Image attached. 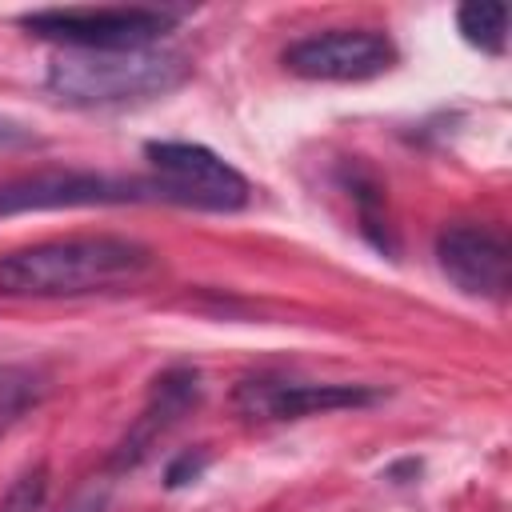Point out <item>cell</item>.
<instances>
[{
  "mask_svg": "<svg viewBox=\"0 0 512 512\" xmlns=\"http://www.w3.org/2000/svg\"><path fill=\"white\" fill-rule=\"evenodd\" d=\"M284 68L300 80H324V84H360L384 76L400 52L396 44L376 28H324L292 40L280 52Z\"/></svg>",
  "mask_w": 512,
  "mask_h": 512,
  "instance_id": "8992f818",
  "label": "cell"
},
{
  "mask_svg": "<svg viewBox=\"0 0 512 512\" xmlns=\"http://www.w3.org/2000/svg\"><path fill=\"white\" fill-rule=\"evenodd\" d=\"M60 512H108V488H104V484H88V488H80Z\"/></svg>",
  "mask_w": 512,
  "mask_h": 512,
  "instance_id": "9a60e30c",
  "label": "cell"
},
{
  "mask_svg": "<svg viewBox=\"0 0 512 512\" xmlns=\"http://www.w3.org/2000/svg\"><path fill=\"white\" fill-rule=\"evenodd\" d=\"M28 400H32V388L28 384H4L0 388V436L16 424V416L28 408Z\"/></svg>",
  "mask_w": 512,
  "mask_h": 512,
  "instance_id": "4fadbf2b",
  "label": "cell"
},
{
  "mask_svg": "<svg viewBox=\"0 0 512 512\" xmlns=\"http://www.w3.org/2000/svg\"><path fill=\"white\" fill-rule=\"evenodd\" d=\"M436 264L464 296L500 300L508 292L512 256L508 240L488 224H448L436 236Z\"/></svg>",
  "mask_w": 512,
  "mask_h": 512,
  "instance_id": "ba28073f",
  "label": "cell"
},
{
  "mask_svg": "<svg viewBox=\"0 0 512 512\" xmlns=\"http://www.w3.org/2000/svg\"><path fill=\"white\" fill-rule=\"evenodd\" d=\"M184 20V8L156 4H104V8H36L16 24L36 36L64 44V52H112V48H156Z\"/></svg>",
  "mask_w": 512,
  "mask_h": 512,
  "instance_id": "3957f363",
  "label": "cell"
},
{
  "mask_svg": "<svg viewBox=\"0 0 512 512\" xmlns=\"http://www.w3.org/2000/svg\"><path fill=\"white\" fill-rule=\"evenodd\" d=\"M44 496H48V464H36L12 480V488L0 500V512H40Z\"/></svg>",
  "mask_w": 512,
  "mask_h": 512,
  "instance_id": "8fae6325",
  "label": "cell"
},
{
  "mask_svg": "<svg viewBox=\"0 0 512 512\" xmlns=\"http://www.w3.org/2000/svg\"><path fill=\"white\" fill-rule=\"evenodd\" d=\"M208 448H188V452H180L168 468H164V488H184V484H196L200 476H204V468H208Z\"/></svg>",
  "mask_w": 512,
  "mask_h": 512,
  "instance_id": "7c38bea8",
  "label": "cell"
},
{
  "mask_svg": "<svg viewBox=\"0 0 512 512\" xmlns=\"http://www.w3.org/2000/svg\"><path fill=\"white\" fill-rule=\"evenodd\" d=\"M188 72V60L164 48L60 52L44 72V88L68 108H124L176 92Z\"/></svg>",
  "mask_w": 512,
  "mask_h": 512,
  "instance_id": "7a4b0ae2",
  "label": "cell"
},
{
  "mask_svg": "<svg viewBox=\"0 0 512 512\" xmlns=\"http://www.w3.org/2000/svg\"><path fill=\"white\" fill-rule=\"evenodd\" d=\"M156 268L152 248L128 236H64L0 256V296L12 300H68L116 292Z\"/></svg>",
  "mask_w": 512,
  "mask_h": 512,
  "instance_id": "6da1fadb",
  "label": "cell"
},
{
  "mask_svg": "<svg viewBox=\"0 0 512 512\" xmlns=\"http://www.w3.org/2000/svg\"><path fill=\"white\" fill-rule=\"evenodd\" d=\"M380 396L384 392L368 384H312V380L252 376L236 384L232 404L248 420H300V416H320L340 408H368Z\"/></svg>",
  "mask_w": 512,
  "mask_h": 512,
  "instance_id": "52a82bcc",
  "label": "cell"
},
{
  "mask_svg": "<svg viewBox=\"0 0 512 512\" xmlns=\"http://www.w3.org/2000/svg\"><path fill=\"white\" fill-rule=\"evenodd\" d=\"M156 200L148 176H112L88 168H44L28 176L0 180V220L24 212L60 208H108V204H148Z\"/></svg>",
  "mask_w": 512,
  "mask_h": 512,
  "instance_id": "5b68a950",
  "label": "cell"
},
{
  "mask_svg": "<svg viewBox=\"0 0 512 512\" xmlns=\"http://www.w3.org/2000/svg\"><path fill=\"white\" fill-rule=\"evenodd\" d=\"M144 160L152 164V192L164 204L204 208V212H240L252 200V184L212 148L192 140H148Z\"/></svg>",
  "mask_w": 512,
  "mask_h": 512,
  "instance_id": "277c9868",
  "label": "cell"
},
{
  "mask_svg": "<svg viewBox=\"0 0 512 512\" xmlns=\"http://www.w3.org/2000/svg\"><path fill=\"white\" fill-rule=\"evenodd\" d=\"M456 28L472 48H480L488 56H500L504 44H508V4H492V0L460 4L456 8Z\"/></svg>",
  "mask_w": 512,
  "mask_h": 512,
  "instance_id": "30bf717a",
  "label": "cell"
},
{
  "mask_svg": "<svg viewBox=\"0 0 512 512\" xmlns=\"http://www.w3.org/2000/svg\"><path fill=\"white\" fill-rule=\"evenodd\" d=\"M36 144H40V136H36L28 124H20V120H12V116H0V152L36 148Z\"/></svg>",
  "mask_w": 512,
  "mask_h": 512,
  "instance_id": "5bb4252c",
  "label": "cell"
},
{
  "mask_svg": "<svg viewBox=\"0 0 512 512\" xmlns=\"http://www.w3.org/2000/svg\"><path fill=\"white\" fill-rule=\"evenodd\" d=\"M200 392H204V384H200V372H196V368H188V364L164 368V372L152 380L148 400H144L136 424H132L128 436L120 440V448L112 452V468H120V472H124V468H136V464L152 452V444H156L164 432H172V428L200 404Z\"/></svg>",
  "mask_w": 512,
  "mask_h": 512,
  "instance_id": "9c48e42d",
  "label": "cell"
}]
</instances>
